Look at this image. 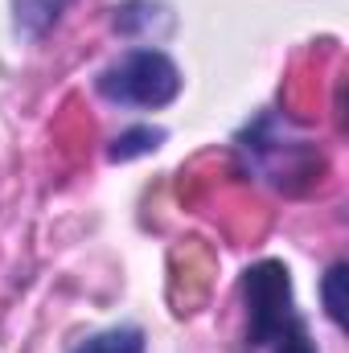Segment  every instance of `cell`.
<instances>
[{
  "label": "cell",
  "mask_w": 349,
  "mask_h": 353,
  "mask_svg": "<svg viewBox=\"0 0 349 353\" xmlns=\"http://www.w3.org/2000/svg\"><path fill=\"white\" fill-rule=\"evenodd\" d=\"M243 292V312H247V350L259 353H321L308 321L296 308L292 292V271L279 259H259L243 271L239 279Z\"/></svg>",
  "instance_id": "6da1fadb"
},
{
  "label": "cell",
  "mask_w": 349,
  "mask_h": 353,
  "mask_svg": "<svg viewBox=\"0 0 349 353\" xmlns=\"http://www.w3.org/2000/svg\"><path fill=\"white\" fill-rule=\"evenodd\" d=\"M185 87L181 66L157 46H132L94 74V94L119 111H161Z\"/></svg>",
  "instance_id": "7a4b0ae2"
},
{
  "label": "cell",
  "mask_w": 349,
  "mask_h": 353,
  "mask_svg": "<svg viewBox=\"0 0 349 353\" xmlns=\"http://www.w3.org/2000/svg\"><path fill=\"white\" fill-rule=\"evenodd\" d=\"M235 148L247 157V169L271 181L275 189H300L304 181H312L308 173L317 165V148L308 140H300L275 115H259L255 123H247L239 132Z\"/></svg>",
  "instance_id": "3957f363"
},
{
  "label": "cell",
  "mask_w": 349,
  "mask_h": 353,
  "mask_svg": "<svg viewBox=\"0 0 349 353\" xmlns=\"http://www.w3.org/2000/svg\"><path fill=\"white\" fill-rule=\"evenodd\" d=\"M111 29L128 41H144V37H161L173 29V8L161 0H123L111 8Z\"/></svg>",
  "instance_id": "277c9868"
},
{
  "label": "cell",
  "mask_w": 349,
  "mask_h": 353,
  "mask_svg": "<svg viewBox=\"0 0 349 353\" xmlns=\"http://www.w3.org/2000/svg\"><path fill=\"white\" fill-rule=\"evenodd\" d=\"M74 0H8V12H12V33L21 41H41L58 29V21L66 17Z\"/></svg>",
  "instance_id": "5b68a950"
},
{
  "label": "cell",
  "mask_w": 349,
  "mask_h": 353,
  "mask_svg": "<svg viewBox=\"0 0 349 353\" xmlns=\"http://www.w3.org/2000/svg\"><path fill=\"white\" fill-rule=\"evenodd\" d=\"M70 353H148V337L140 325H111L70 345Z\"/></svg>",
  "instance_id": "8992f818"
},
{
  "label": "cell",
  "mask_w": 349,
  "mask_h": 353,
  "mask_svg": "<svg viewBox=\"0 0 349 353\" xmlns=\"http://www.w3.org/2000/svg\"><path fill=\"white\" fill-rule=\"evenodd\" d=\"M165 140H169V132H165V128L136 123V128L119 132V136L107 144V161H115V165H128V161H136V157H152V152H157Z\"/></svg>",
  "instance_id": "52a82bcc"
},
{
  "label": "cell",
  "mask_w": 349,
  "mask_h": 353,
  "mask_svg": "<svg viewBox=\"0 0 349 353\" xmlns=\"http://www.w3.org/2000/svg\"><path fill=\"white\" fill-rule=\"evenodd\" d=\"M346 283H349V263L346 259H337V263H329V271L321 275V304H325V316L337 325V329H346Z\"/></svg>",
  "instance_id": "ba28073f"
}]
</instances>
